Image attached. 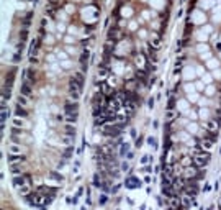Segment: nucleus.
I'll return each mask as SVG.
<instances>
[{
    "label": "nucleus",
    "instance_id": "17",
    "mask_svg": "<svg viewBox=\"0 0 221 210\" xmlns=\"http://www.w3.org/2000/svg\"><path fill=\"white\" fill-rule=\"evenodd\" d=\"M2 97H4V100L10 99V87H8V86H5L4 89H2Z\"/></svg>",
    "mask_w": 221,
    "mask_h": 210
},
{
    "label": "nucleus",
    "instance_id": "3",
    "mask_svg": "<svg viewBox=\"0 0 221 210\" xmlns=\"http://www.w3.org/2000/svg\"><path fill=\"white\" fill-rule=\"evenodd\" d=\"M38 192H41V194H44V195H53V197H56V189H53V187H48V185H41V187H38Z\"/></svg>",
    "mask_w": 221,
    "mask_h": 210
},
{
    "label": "nucleus",
    "instance_id": "10",
    "mask_svg": "<svg viewBox=\"0 0 221 210\" xmlns=\"http://www.w3.org/2000/svg\"><path fill=\"white\" fill-rule=\"evenodd\" d=\"M18 189V194H20V195H28L30 192H31V189H30V185L28 184H25V185H20V187H17Z\"/></svg>",
    "mask_w": 221,
    "mask_h": 210
},
{
    "label": "nucleus",
    "instance_id": "21",
    "mask_svg": "<svg viewBox=\"0 0 221 210\" xmlns=\"http://www.w3.org/2000/svg\"><path fill=\"white\" fill-rule=\"evenodd\" d=\"M12 174H13V176H17V174H23V171H21V167H20V166H18V167L12 166Z\"/></svg>",
    "mask_w": 221,
    "mask_h": 210
},
{
    "label": "nucleus",
    "instance_id": "20",
    "mask_svg": "<svg viewBox=\"0 0 221 210\" xmlns=\"http://www.w3.org/2000/svg\"><path fill=\"white\" fill-rule=\"evenodd\" d=\"M26 36H28V31H26V28H23L20 31V41H23V43H25V41H26Z\"/></svg>",
    "mask_w": 221,
    "mask_h": 210
},
{
    "label": "nucleus",
    "instance_id": "5",
    "mask_svg": "<svg viewBox=\"0 0 221 210\" xmlns=\"http://www.w3.org/2000/svg\"><path fill=\"white\" fill-rule=\"evenodd\" d=\"M88 57H90V51L88 49H84V53L80 54V64H82V69H87V66H88Z\"/></svg>",
    "mask_w": 221,
    "mask_h": 210
},
{
    "label": "nucleus",
    "instance_id": "18",
    "mask_svg": "<svg viewBox=\"0 0 221 210\" xmlns=\"http://www.w3.org/2000/svg\"><path fill=\"white\" fill-rule=\"evenodd\" d=\"M66 133H67V135H70V136H74V135H75V126H74V125H67V126H66Z\"/></svg>",
    "mask_w": 221,
    "mask_h": 210
},
{
    "label": "nucleus",
    "instance_id": "22",
    "mask_svg": "<svg viewBox=\"0 0 221 210\" xmlns=\"http://www.w3.org/2000/svg\"><path fill=\"white\" fill-rule=\"evenodd\" d=\"M214 92H216V89H214L213 86H210V87H208V89H207V95H213Z\"/></svg>",
    "mask_w": 221,
    "mask_h": 210
},
{
    "label": "nucleus",
    "instance_id": "9",
    "mask_svg": "<svg viewBox=\"0 0 221 210\" xmlns=\"http://www.w3.org/2000/svg\"><path fill=\"white\" fill-rule=\"evenodd\" d=\"M25 77H26V82H35L36 81V74L33 69H26L25 71Z\"/></svg>",
    "mask_w": 221,
    "mask_h": 210
},
{
    "label": "nucleus",
    "instance_id": "2",
    "mask_svg": "<svg viewBox=\"0 0 221 210\" xmlns=\"http://www.w3.org/2000/svg\"><path fill=\"white\" fill-rule=\"evenodd\" d=\"M125 184H126L128 189H138V187H141V181H139V179H136V177H128L126 181H125Z\"/></svg>",
    "mask_w": 221,
    "mask_h": 210
},
{
    "label": "nucleus",
    "instance_id": "14",
    "mask_svg": "<svg viewBox=\"0 0 221 210\" xmlns=\"http://www.w3.org/2000/svg\"><path fill=\"white\" fill-rule=\"evenodd\" d=\"M66 120L69 123H75L77 121V112H72V113H66Z\"/></svg>",
    "mask_w": 221,
    "mask_h": 210
},
{
    "label": "nucleus",
    "instance_id": "12",
    "mask_svg": "<svg viewBox=\"0 0 221 210\" xmlns=\"http://www.w3.org/2000/svg\"><path fill=\"white\" fill-rule=\"evenodd\" d=\"M72 153H74V148H72V145H70V146H67L66 150H64L62 158H64V159H70V158H72Z\"/></svg>",
    "mask_w": 221,
    "mask_h": 210
},
{
    "label": "nucleus",
    "instance_id": "11",
    "mask_svg": "<svg viewBox=\"0 0 221 210\" xmlns=\"http://www.w3.org/2000/svg\"><path fill=\"white\" fill-rule=\"evenodd\" d=\"M49 177L54 179V181H57V182H64V176L59 174V172H56V171H51V172H49Z\"/></svg>",
    "mask_w": 221,
    "mask_h": 210
},
{
    "label": "nucleus",
    "instance_id": "4",
    "mask_svg": "<svg viewBox=\"0 0 221 210\" xmlns=\"http://www.w3.org/2000/svg\"><path fill=\"white\" fill-rule=\"evenodd\" d=\"M77 108H79L77 100H74V102H66V105H64V110H66V113H72V112H77Z\"/></svg>",
    "mask_w": 221,
    "mask_h": 210
},
{
    "label": "nucleus",
    "instance_id": "13",
    "mask_svg": "<svg viewBox=\"0 0 221 210\" xmlns=\"http://www.w3.org/2000/svg\"><path fill=\"white\" fill-rule=\"evenodd\" d=\"M74 79H75V81L79 82V84H80L82 87H84V82H85V76L82 74V72H75V74H74Z\"/></svg>",
    "mask_w": 221,
    "mask_h": 210
},
{
    "label": "nucleus",
    "instance_id": "23",
    "mask_svg": "<svg viewBox=\"0 0 221 210\" xmlns=\"http://www.w3.org/2000/svg\"><path fill=\"white\" fill-rule=\"evenodd\" d=\"M126 151H128V145H123L121 150H120V154H121V156H125V154H126Z\"/></svg>",
    "mask_w": 221,
    "mask_h": 210
},
{
    "label": "nucleus",
    "instance_id": "8",
    "mask_svg": "<svg viewBox=\"0 0 221 210\" xmlns=\"http://www.w3.org/2000/svg\"><path fill=\"white\" fill-rule=\"evenodd\" d=\"M25 161V156H18V154H10V156H8V163L10 164H15V163H23Z\"/></svg>",
    "mask_w": 221,
    "mask_h": 210
},
{
    "label": "nucleus",
    "instance_id": "1",
    "mask_svg": "<svg viewBox=\"0 0 221 210\" xmlns=\"http://www.w3.org/2000/svg\"><path fill=\"white\" fill-rule=\"evenodd\" d=\"M80 90H82V86L72 77L69 81V94H70V97H72L74 100H79V97H80Z\"/></svg>",
    "mask_w": 221,
    "mask_h": 210
},
{
    "label": "nucleus",
    "instance_id": "19",
    "mask_svg": "<svg viewBox=\"0 0 221 210\" xmlns=\"http://www.w3.org/2000/svg\"><path fill=\"white\" fill-rule=\"evenodd\" d=\"M18 103L23 105V107H26V105H28V100H26V97H25V95H18Z\"/></svg>",
    "mask_w": 221,
    "mask_h": 210
},
{
    "label": "nucleus",
    "instance_id": "26",
    "mask_svg": "<svg viewBox=\"0 0 221 210\" xmlns=\"http://www.w3.org/2000/svg\"><path fill=\"white\" fill-rule=\"evenodd\" d=\"M152 103H154V99H149V102H147V105H149V108H151V107H154Z\"/></svg>",
    "mask_w": 221,
    "mask_h": 210
},
{
    "label": "nucleus",
    "instance_id": "15",
    "mask_svg": "<svg viewBox=\"0 0 221 210\" xmlns=\"http://www.w3.org/2000/svg\"><path fill=\"white\" fill-rule=\"evenodd\" d=\"M118 35H120L118 28H112V30L108 31V39H113V41H115V39L118 38Z\"/></svg>",
    "mask_w": 221,
    "mask_h": 210
},
{
    "label": "nucleus",
    "instance_id": "25",
    "mask_svg": "<svg viewBox=\"0 0 221 210\" xmlns=\"http://www.w3.org/2000/svg\"><path fill=\"white\" fill-rule=\"evenodd\" d=\"M107 202V195L103 194V195H100V203H105Z\"/></svg>",
    "mask_w": 221,
    "mask_h": 210
},
{
    "label": "nucleus",
    "instance_id": "27",
    "mask_svg": "<svg viewBox=\"0 0 221 210\" xmlns=\"http://www.w3.org/2000/svg\"><path fill=\"white\" fill-rule=\"evenodd\" d=\"M141 161H143V163H144V164H146V163H147V161H149V156H143V159H141Z\"/></svg>",
    "mask_w": 221,
    "mask_h": 210
},
{
    "label": "nucleus",
    "instance_id": "16",
    "mask_svg": "<svg viewBox=\"0 0 221 210\" xmlns=\"http://www.w3.org/2000/svg\"><path fill=\"white\" fill-rule=\"evenodd\" d=\"M93 185H95V187H102V185H103L100 174H93Z\"/></svg>",
    "mask_w": 221,
    "mask_h": 210
},
{
    "label": "nucleus",
    "instance_id": "6",
    "mask_svg": "<svg viewBox=\"0 0 221 210\" xmlns=\"http://www.w3.org/2000/svg\"><path fill=\"white\" fill-rule=\"evenodd\" d=\"M21 95H25V97H31V92H33V89H31V86H30V82H23L21 84Z\"/></svg>",
    "mask_w": 221,
    "mask_h": 210
},
{
    "label": "nucleus",
    "instance_id": "7",
    "mask_svg": "<svg viewBox=\"0 0 221 210\" xmlns=\"http://www.w3.org/2000/svg\"><path fill=\"white\" fill-rule=\"evenodd\" d=\"M15 113H17L18 118H26V117H28V110H26L23 105H20V103L17 105V110H15Z\"/></svg>",
    "mask_w": 221,
    "mask_h": 210
},
{
    "label": "nucleus",
    "instance_id": "24",
    "mask_svg": "<svg viewBox=\"0 0 221 210\" xmlns=\"http://www.w3.org/2000/svg\"><path fill=\"white\" fill-rule=\"evenodd\" d=\"M30 62H31V64H38V59H36V56H30Z\"/></svg>",
    "mask_w": 221,
    "mask_h": 210
}]
</instances>
